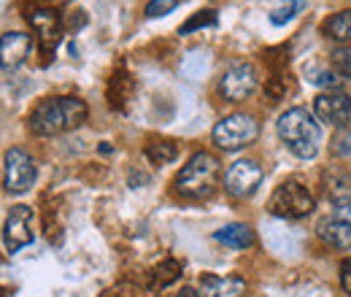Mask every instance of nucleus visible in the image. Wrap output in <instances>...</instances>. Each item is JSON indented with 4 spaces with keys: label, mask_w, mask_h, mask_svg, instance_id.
I'll use <instances>...</instances> for the list:
<instances>
[{
    "label": "nucleus",
    "mask_w": 351,
    "mask_h": 297,
    "mask_svg": "<svg viewBox=\"0 0 351 297\" xmlns=\"http://www.w3.org/2000/svg\"><path fill=\"white\" fill-rule=\"evenodd\" d=\"M87 119V103L79 97H49L30 114V130L36 135H60L76 130Z\"/></svg>",
    "instance_id": "1"
},
{
    "label": "nucleus",
    "mask_w": 351,
    "mask_h": 297,
    "mask_svg": "<svg viewBox=\"0 0 351 297\" xmlns=\"http://www.w3.org/2000/svg\"><path fill=\"white\" fill-rule=\"evenodd\" d=\"M278 135L281 141L289 146V152L300 160H311L319 152V141H322V130L316 125V119L311 117L306 108H289L278 117Z\"/></svg>",
    "instance_id": "2"
},
{
    "label": "nucleus",
    "mask_w": 351,
    "mask_h": 297,
    "mask_svg": "<svg viewBox=\"0 0 351 297\" xmlns=\"http://www.w3.org/2000/svg\"><path fill=\"white\" fill-rule=\"evenodd\" d=\"M219 178V160L208 152H197L176 176V192L192 200H203L214 195Z\"/></svg>",
    "instance_id": "3"
},
{
    "label": "nucleus",
    "mask_w": 351,
    "mask_h": 297,
    "mask_svg": "<svg viewBox=\"0 0 351 297\" xmlns=\"http://www.w3.org/2000/svg\"><path fill=\"white\" fill-rule=\"evenodd\" d=\"M257 135H260V125L249 114H230L221 122H217V128L211 132L214 143L224 152H238V149L254 143Z\"/></svg>",
    "instance_id": "4"
},
{
    "label": "nucleus",
    "mask_w": 351,
    "mask_h": 297,
    "mask_svg": "<svg viewBox=\"0 0 351 297\" xmlns=\"http://www.w3.org/2000/svg\"><path fill=\"white\" fill-rule=\"evenodd\" d=\"M267 211L281 219H300L313 211V195L300 181H284L267 200Z\"/></svg>",
    "instance_id": "5"
},
{
    "label": "nucleus",
    "mask_w": 351,
    "mask_h": 297,
    "mask_svg": "<svg viewBox=\"0 0 351 297\" xmlns=\"http://www.w3.org/2000/svg\"><path fill=\"white\" fill-rule=\"evenodd\" d=\"M36 181V163L25 149H8L3 157V184L5 192L11 195H22L33 187Z\"/></svg>",
    "instance_id": "6"
},
{
    "label": "nucleus",
    "mask_w": 351,
    "mask_h": 297,
    "mask_svg": "<svg viewBox=\"0 0 351 297\" xmlns=\"http://www.w3.org/2000/svg\"><path fill=\"white\" fill-rule=\"evenodd\" d=\"M257 84H260V79H257L254 65H249V62H235V65H230L227 73L221 76L219 92L224 95V100L241 103V100H246V97H252V95L257 92Z\"/></svg>",
    "instance_id": "7"
},
{
    "label": "nucleus",
    "mask_w": 351,
    "mask_h": 297,
    "mask_svg": "<svg viewBox=\"0 0 351 297\" xmlns=\"http://www.w3.org/2000/svg\"><path fill=\"white\" fill-rule=\"evenodd\" d=\"M30 243H33V211L27 206H14L3 222V246L8 249V254H16Z\"/></svg>",
    "instance_id": "8"
},
{
    "label": "nucleus",
    "mask_w": 351,
    "mask_h": 297,
    "mask_svg": "<svg viewBox=\"0 0 351 297\" xmlns=\"http://www.w3.org/2000/svg\"><path fill=\"white\" fill-rule=\"evenodd\" d=\"M27 22L30 27L36 30L38 36V43H41V51L44 54H51L57 46H60V38H62V19L54 8H46V5H38V8H30L27 11Z\"/></svg>",
    "instance_id": "9"
},
{
    "label": "nucleus",
    "mask_w": 351,
    "mask_h": 297,
    "mask_svg": "<svg viewBox=\"0 0 351 297\" xmlns=\"http://www.w3.org/2000/svg\"><path fill=\"white\" fill-rule=\"evenodd\" d=\"M263 181V168L254 163V160H238L232 163L230 170L224 173V189L232 195V198H249L257 192Z\"/></svg>",
    "instance_id": "10"
},
{
    "label": "nucleus",
    "mask_w": 351,
    "mask_h": 297,
    "mask_svg": "<svg viewBox=\"0 0 351 297\" xmlns=\"http://www.w3.org/2000/svg\"><path fill=\"white\" fill-rule=\"evenodd\" d=\"M313 111H316V119L324 122V125H349L351 119V97L346 92H322L316 100H313Z\"/></svg>",
    "instance_id": "11"
},
{
    "label": "nucleus",
    "mask_w": 351,
    "mask_h": 297,
    "mask_svg": "<svg viewBox=\"0 0 351 297\" xmlns=\"http://www.w3.org/2000/svg\"><path fill=\"white\" fill-rule=\"evenodd\" d=\"M33 49V41L27 33H5L0 36V68L3 71H16Z\"/></svg>",
    "instance_id": "12"
},
{
    "label": "nucleus",
    "mask_w": 351,
    "mask_h": 297,
    "mask_svg": "<svg viewBox=\"0 0 351 297\" xmlns=\"http://www.w3.org/2000/svg\"><path fill=\"white\" fill-rule=\"evenodd\" d=\"M246 281L241 276H200V297H243Z\"/></svg>",
    "instance_id": "13"
},
{
    "label": "nucleus",
    "mask_w": 351,
    "mask_h": 297,
    "mask_svg": "<svg viewBox=\"0 0 351 297\" xmlns=\"http://www.w3.org/2000/svg\"><path fill=\"white\" fill-rule=\"evenodd\" d=\"M319 238L332 249H351V222L343 216H327L319 222Z\"/></svg>",
    "instance_id": "14"
},
{
    "label": "nucleus",
    "mask_w": 351,
    "mask_h": 297,
    "mask_svg": "<svg viewBox=\"0 0 351 297\" xmlns=\"http://www.w3.org/2000/svg\"><path fill=\"white\" fill-rule=\"evenodd\" d=\"M324 189L338 209H351V176L343 168L335 165L324 173Z\"/></svg>",
    "instance_id": "15"
},
{
    "label": "nucleus",
    "mask_w": 351,
    "mask_h": 297,
    "mask_svg": "<svg viewBox=\"0 0 351 297\" xmlns=\"http://www.w3.org/2000/svg\"><path fill=\"white\" fill-rule=\"evenodd\" d=\"M214 241H219V243L230 246V249H249L254 243V233H252V227L235 222V224H227V227L217 230Z\"/></svg>",
    "instance_id": "16"
},
{
    "label": "nucleus",
    "mask_w": 351,
    "mask_h": 297,
    "mask_svg": "<svg viewBox=\"0 0 351 297\" xmlns=\"http://www.w3.org/2000/svg\"><path fill=\"white\" fill-rule=\"evenodd\" d=\"M322 33H324L330 41H341V43L351 41V8L332 14V16L322 25Z\"/></svg>",
    "instance_id": "17"
},
{
    "label": "nucleus",
    "mask_w": 351,
    "mask_h": 297,
    "mask_svg": "<svg viewBox=\"0 0 351 297\" xmlns=\"http://www.w3.org/2000/svg\"><path fill=\"white\" fill-rule=\"evenodd\" d=\"M132 79L125 73V71H117L114 73V79H111V84H108V100H111V106L114 108H125L128 106V100L132 97Z\"/></svg>",
    "instance_id": "18"
},
{
    "label": "nucleus",
    "mask_w": 351,
    "mask_h": 297,
    "mask_svg": "<svg viewBox=\"0 0 351 297\" xmlns=\"http://www.w3.org/2000/svg\"><path fill=\"white\" fill-rule=\"evenodd\" d=\"M178 278H181V262L165 259V262H160L152 270V289H165V287H171Z\"/></svg>",
    "instance_id": "19"
},
{
    "label": "nucleus",
    "mask_w": 351,
    "mask_h": 297,
    "mask_svg": "<svg viewBox=\"0 0 351 297\" xmlns=\"http://www.w3.org/2000/svg\"><path fill=\"white\" fill-rule=\"evenodd\" d=\"M146 157L152 165H168L178 157V149H176L173 141H154L146 146Z\"/></svg>",
    "instance_id": "20"
},
{
    "label": "nucleus",
    "mask_w": 351,
    "mask_h": 297,
    "mask_svg": "<svg viewBox=\"0 0 351 297\" xmlns=\"http://www.w3.org/2000/svg\"><path fill=\"white\" fill-rule=\"evenodd\" d=\"M303 8H306V0H289V3H284L281 8H276V11L270 14V22H273L276 27H281V25L292 22Z\"/></svg>",
    "instance_id": "21"
},
{
    "label": "nucleus",
    "mask_w": 351,
    "mask_h": 297,
    "mask_svg": "<svg viewBox=\"0 0 351 297\" xmlns=\"http://www.w3.org/2000/svg\"><path fill=\"white\" fill-rule=\"evenodd\" d=\"M211 25H217V11H197L189 22H184L181 25V36H189V33H195V30H200V27H211Z\"/></svg>",
    "instance_id": "22"
},
{
    "label": "nucleus",
    "mask_w": 351,
    "mask_h": 297,
    "mask_svg": "<svg viewBox=\"0 0 351 297\" xmlns=\"http://www.w3.org/2000/svg\"><path fill=\"white\" fill-rule=\"evenodd\" d=\"M332 154H338V157H346V154H351V125L338 128L335 138H332Z\"/></svg>",
    "instance_id": "23"
},
{
    "label": "nucleus",
    "mask_w": 351,
    "mask_h": 297,
    "mask_svg": "<svg viewBox=\"0 0 351 297\" xmlns=\"http://www.w3.org/2000/svg\"><path fill=\"white\" fill-rule=\"evenodd\" d=\"M332 65L338 68L341 76L351 79V46H338V49L332 51Z\"/></svg>",
    "instance_id": "24"
},
{
    "label": "nucleus",
    "mask_w": 351,
    "mask_h": 297,
    "mask_svg": "<svg viewBox=\"0 0 351 297\" xmlns=\"http://www.w3.org/2000/svg\"><path fill=\"white\" fill-rule=\"evenodd\" d=\"M176 5H178V0H149V5H146V16H149V19L165 16V14L173 11Z\"/></svg>",
    "instance_id": "25"
},
{
    "label": "nucleus",
    "mask_w": 351,
    "mask_h": 297,
    "mask_svg": "<svg viewBox=\"0 0 351 297\" xmlns=\"http://www.w3.org/2000/svg\"><path fill=\"white\" fill-rule=\"evenodd\" d=\"M313 84L324 86V89H330V92H332V89H338V86H341V79H338L335 73H319V76L313 79Z\"/></svg>",
    "instance_id": "26"
},
{
    "label": "nucleus",
    "mask_w": 351,
    "mask_h": 297,
    "mask_svg": "<svg viewBox=\"0 0 351 297\" xmlns=\"http://www.w3.org/2000/svg\"><path fill=\"white\" fill-rule=\"evenodd\" d=\"M343 273H341V287H343V292L351 295V257L349 259H343V268H341Z\"/></svg>",
    "instance_id": "27"
},
{
    "label": "nucleus",
    "mask_w": 351,
    "mask_h": 297,
    "mask_svg": "<svg viewBox=\"0 0 351 297\" xmlns=\"http://www.w3.org/2000/svg\"><path fill=\"white\" fill-rule=\"evenodd\" d=\"M176 297H200V295H197L195 289H181V292H178Z\"/></svg>",
    "instance_id": "28"
}]
</instances>
